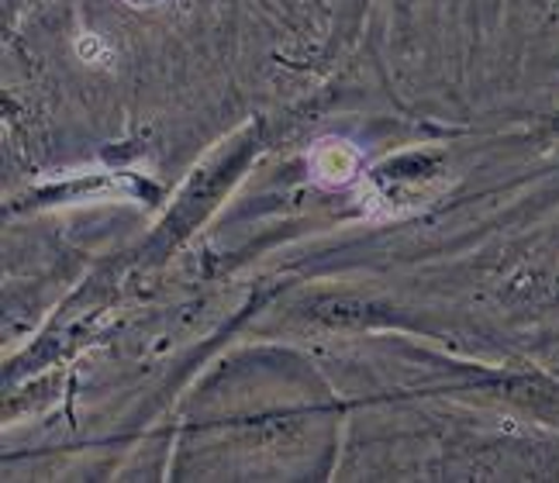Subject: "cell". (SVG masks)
Instances as JSON below:
<instances>
[{"label": "cell", "mask_w": 559, "mask_h": 483, "mask_svg": "<svg viewBox=\"0 0 559 483\" xmlns=\"http://www.w3.org/2000/svg\"><path fill=\"white\" fill-rule=\"evenodd\" d=\"M260 149V139H255V131H246L235 142H228L222 149L218 160H211V166L193 173V180L183 187V197L180 204L174 208V214L166 217V225L159 228V238L156 246L159 249H169L174 241H180L187 232H193V225L201 222V217L218 204V197L228 193V187L239 180V173L249 166L252 152Z\"/></svg>", "instance_id": "obj_1"}, {"label": "cell", "mask_w": 559, "mask_h": 483, "mask_svg": "<svg viewBox=\"0 0 559 483\" xmlns=\"http://www.w3.org/2000/svg\"><path fill=\"white\" fill-rule=\"evenodd\" d=\"M415 4H418V0H394V11H397V14H401V21H404V17H412Z\"/></svg>", "instance_id": "obj_2"}, {"label": "cell", "mask_w": 559, "mask_h": 483, "mask_svg": "<svg viewBox=\"0 0 559 483\" xmlns=\"http://www.w3.org/2000/svg\"><path fill=\"white\" fill-rule=\"evenodd\" d=\"M135 4H148V0H135Z\"/></svg>", "instance_id": "obj_3"}]
</instances>
